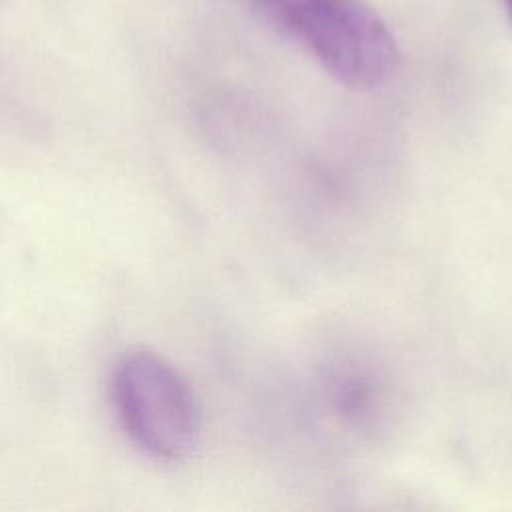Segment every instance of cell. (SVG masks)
<instances>
[{
  "instance_id": "6da1fadb",
  "label": "cell",
  "mask_w": 512,
  "mask_h": 512,
  "mask_svg": "<svg viewBox=\"0 0 512 512\" xmlns=\"http://www.w3.org/2000/svg\"><path fill=\"white\" fill-rule=\"evenodd\" d=\"M112 402L128 438L150 458L182 462L198 448L196 396L164 356L150 350L122 354L112 370Z\"/></svg>"
},
{
  "instance_id": "7a4b0ae2",
  "label": "cell",
  "mask_w": 512,
  "mask_h": 512,
  "mask_svg": "<svg viewBox=\"0 0 512 512\" xmlns=\"http://www.w3.org/2000/svg\"><path fill=\"white\" fill-rule=\"evenodd\" d=\"M280 6L286 28L338 82L368 90L394 76L398 44L364 0H280Z\"/></svg>"
},
{
  "instance_id": "3957f363",
  "label": "cell",
  "mask_w": 512,
  "mask_h": 512,
  "mask_svg": "<svg viewBox=\"0 0 512 512\" xmlns=\"http://www.w3.org/2000/svg\"><path fill=\"white\" fill-rule=\"evenodd\" d=\"M508 6H510V14H512V0H508Z\"/></svg>"
}]
</instances>
